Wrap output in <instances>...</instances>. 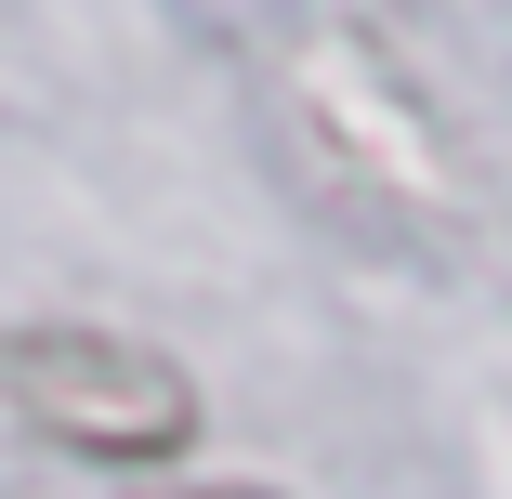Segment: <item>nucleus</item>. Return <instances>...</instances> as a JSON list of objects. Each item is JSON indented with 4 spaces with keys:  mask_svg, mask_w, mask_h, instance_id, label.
<instances>
[{
    "mask_svg": "<svg viewBox=\"0 0 512 499\" xmlns=\"http://www.w3.org/2000/svg\"><path fill=\"white\" fill-rule=\"evenodd\" d=\"M0 394L79 460H171L197 434V381L119 329H14L0 342Z\"/></svg>",
    "mask_w": 512,
    "mask_h": 499,
    "instance_id": "1",
    "label": "nucleus"
},
{
    "mask_svg": "<svg viewBox=\"0 0 512 499\" xmlns=\"http://www.w3.org/2000/svg\"><path fill=\"white\" fill-rule=\"evenodd\" d=\"M211 499H263V486H211Z\"/></svg>",
    "mask_w": 512,
    "mask_h": 499,
    "instance_id": "2",
    "label": "nucleus"
}]
</instances>
